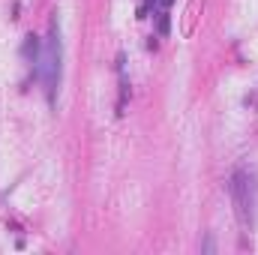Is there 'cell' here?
I'll return each instance as SVG.
<instances>
[{"label":"cell","mask_w":258,"mask_h":255,"mask_svg":"<svg viewBox=\"0 0 258 255\" xmlns=\"http://www.w3.org/2000/svg\"><path fill=\"white\" fill-rule=\"evenodd\" d=\"M60 57H63L60 27H57V18H51V24H48V39H45V51H42V84H45V96H48V102H54V99H57V84H60Z\"/></svg>","instance_id":"cell-1"},{"label":"cell","mask_w":258,"mask_h":255,"mask_svg":"<svg viewBox=\"0 0 258 255\" xmlns=\"http://www.w3.org/2000/svg\"><path fill=\"white\" fill-rule=\"evenodd\" d=\"M228 192H231V201H234V210H237V219L243 228H252L255 222V180L246 168H237L231 174V183H228Z\"/></svg>","instance_id":"cell-2"},{"label":"cell","mask_w":258,"mask_h":255,"mask_svg":"<svg viewBox=\"0 0 258 255\" xmlns=\"http://www.w3.org/2000/svg\"><path fill=\"white\" fill-rule=\"evenodd\" d=\"M21 54H24V60H27V63H36V60H39V39H36L33 33H30V36H24Z\"/></svg>","instance_id":"cell-3"},{"label":"cell","mask_w":258,"mask_h":255,"mask_svg":"<svg viewBox=\"0 0 258 255\" xmlns=\"http://www.w3.org/2000/svg\"><path fill=\"white\" fill-rule=\"evenodd\" d=\"M156 30H159V36H168V33H171V18H168V9L156 12Z\"/></svg>","instance_id":"cell-4"}]
</instances>
